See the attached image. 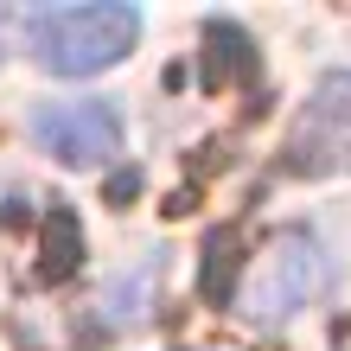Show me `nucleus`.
I'll return each instance as SVG.
<instances>
[{
    "mask_svg": "<svg viewBox=\"0 0 351 351\" xmlns=\"http://www.w3.org/2000/svg\"><path fill=\"white\" fill-rule=\"evenodd\" d=\"M141 38V13L128 0H84V7H38L26 19V45L51 77H96L121 64Z\"/></svg>",
    "mask_w": 351,
    "mask_h": 351,
    "instance_id": "f257e3e1",
    "label": "nucleus"
},
{
    "mask_svg": "<svg viewBox=\"0 0 351 351\" xmlns=\"http://www.w3.org/2000/svg\"><path fill=\"white\" fill-rule=\"evenodd\" d=\"M326 294H332V256H326V243L313 230H275L262 243V256L250 262L243 287H237V313H250L262 326H281Z\"/></svg>",
    "mask_w": 351,
    "mask_h": 351,
    "instance_id": "f03ea898",
    "label": "nucleus"
},
{
    "mask_svg": "<svg viewBox=\"0 0 351 351\" xmlns=\"http://www.w3.org/2000/svg\"><path fill=\"white\" fill-rule=\"evenodd\" d=\"M294 173H351V71H326L287 134Z\"/></svg>",
    "mask_w": 351,
    "mask_h": 351,
    "instance_id": "7ed1b4c3",
    "label": "nucleus"
},
{
    "mask_svg": "<svg viewBox=\"0 0 351 351\" xmlns=\"http://www.w3.org/2000/svg\"><path fill=\"white\" fill-rule=\"evenodd\" d=\"M32 141L45 147L51 160L64 167H109L121 154V109L102 96H84V102H38L32 109Z\"/></svg>",
    "mask_w": 351,
    "mask_h": 351,
    "instance_id": "20e7f679",
    "label": "nucleus"
},
{
    "mask_svg": "<svg viewBox=\"0 0 351 351\" xmlns=\"http://www.w3.org/2000/svg\"><path fill=\"white\" fill-rule=\"evenodd\" d=\"M160 275H167V256H141L128 275H115V287H109V319L115 326H128V319H141L154 306V294H160Z\"/></svg>",
    "mask_w": 351,
    "mask_h": 351,
    "instance_id": "39448f33",
    "label": "nucleus"
},
{
    "mask_svg": "<svg viewBox=\"0 0 351 351\" xmlns=\"http://www.w3.org/2000/svg\"><path fill=\"white\" fill-rule=\"evenodd\" d=\"M7 45H13V7L0 0V64H7Z\"/></svg>",
    "mask_w": 351,
    "mask_h": 351,
    "instance_id": "423d86ee",
    "label": "nucleus"
}]
</instances>
